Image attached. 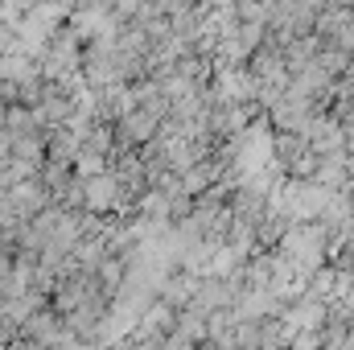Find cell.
<instances>
[{
	"label": "cell",
	"mask_w": 354,
	"mask_h": 350,
	"mask_svg": "<svg viewBox=\"0 0 354 350\" xmlns=\"http://www.w3.org/2000/svg\"><path fill=\"white\" fill-rule=\"evenodd\" d=\"M276 252L288 256V260L313 280V276L330 264V231H326L322 223H297V227L284 235V243H280Z\"/></svg>",
	"instance_id": "cell-1"
},
{
	"label": "cell",
	"mask_w": 354,
	"mask_h": 350,
	"mask_svg": "<svg viewBox=\"0 0 354 350\" xmlns=\"http://www.w3.org/2000/svg\"><path fill=\"white\" fill-rule=\"evenodd\" d=\"M21 334L25 338H33L37 347H46V350H54L62 338H71V330H66V317L50 305V309H41V313H33L25 326H21Z\"/></svg>",
	"instance_id": "cell-2"
},
{
	"label": "cell",
	"mask_w": 354,
	"mask_h": 350,
	"mask_svg": "<svg viewBox=\"0 0 354 350\" xmlns=\"http://www.w3.org/2000/svg\"><path fill=\"white\" fill-rule=\"evenodd\" d=\"M115 206H120V181H115V174L107 169V174L91 177V181H87V214L111 219V214H115Z\"/></svg>",
	"instance_id": "cell-3"
},
{
	"label": "cell",
	"mask_w": 354,
	"mask_h": 350,
	"mask_svg": "<svg viewBox=\"0 0 354 350\" xmlns=\"http://www.w3.org/2000/svg\"><path fill=\"white\" fill-rule=\"evenodd\" d=\"M313 149H309V140L301 136V132H276V165L288 174L297 161H305Z\"/></svg>",
	"instance_id": "cell-4"
},
{
	"label": "cell",
	"mask_w": 354,
	"mask_h": 350,
	"mask_svg": "<svg viewBox=\"0 0 354 350\" xmlns=\"http://www.w3.org/2000/svg\"><path fill=\"white\" fill-rule=\"evenodd\" d=\"M174 334H181V338L194 342V347H206V342H210V334H206V317H202L198 309H181V313H177V330Z\"/></svg>",
	"instance_id": "cell-5"
},
{
	"label": "cell",
	"mask_w": 354,
	"mask_h": 350,
	"mask_svg": "<svg viewBox=\"0 0 354 350\" xmlns=\"http://www.w3.org/2000/svg\"><path fill=\"white\" fill-rule=\"evenodd\" d=\"M292 350H322V334H297Z\"/></svg>",
	"instance_id": "cell-6"
},
{
	"label": "cell",
	"mask_w": 354,
	"mask_h": 350,
	"mask_svg": "<svg viewBox=\"0 0 354 350\" xmlns=\"http://www.w3.org/2000/svg\"><path fill=\"white\" fill-rule=\"evenodd\" d=\"M54 350H99V347H95V342H83V338H75V334H71V338H62Z\"/></svg>",
	"instance_id": "cell-7"
},
{
	"label": "cell",
	"mask_w": 354,
	"mask_h": 350,
	"mask_svg": "<svg viewBox=\"0 0 354 350\" xmlns=\"http://www.w3.org/2000/svg\"><path fill=\"white\" fill-rule=\"evenodd\" d=\"M342 305H346V309L354 313V284H351V293H346V301H342Z\"/></svg>",
	"instance_id": "cell-8"
},
{
	"label": "cell",
	"mask_w": 354,
	"mask_h": 350,
	"mask_svg": "<svg viewBox=\"0 0 354 350\" xmlns=\"http://www.w3.org/2000/svg\"><path fill=\"white\" fill-rule=\"evenodd\" d=\"M198 350H218V347H214V342H206V347H198Z\"/></svg>",
	"instance_id": "cell-9"
}]
</instances>
